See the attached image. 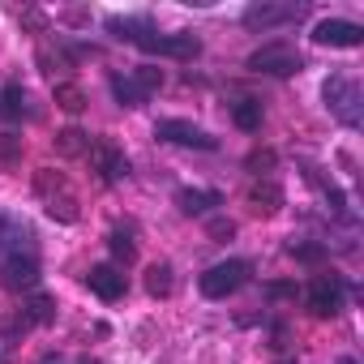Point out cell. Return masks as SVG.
<instances>
[{
  "instance_id": "1",
  "label": "cell",
  "mask_w": 364,
  "mask_h": 364,
  "mask_svg": "<svg viewBox=\"0 0 364 364\" xmlns=\"http://www.w3.org/2000/svg\"><path fill=\"white\" fill-rule=\"evenodd\" d=\"M321 99H326V107H330L347 129H360V120H364V112H360V86H355L347 73L326 77V82H321Z\"/></svg>"
},
{
  "instance_id": "6",
  "label": "cell",
  "mask_w": 364,
  "mask_h": 364,
  "mask_svg": "<svg viewBox=\"0 0 364 364\" xmlns=\"http://www.w3.org/2000/svg\"><path fill=\"white\" fill-rule=\"evenodd\" d=\"M313 43H321V48H360L364 43V26L343 22V18H326V22L313 26Z\"/></svg>"
},
{
  "instance_id": "23",
  "label": "cell",
  "mask_w": 364,
  "mask_h": 364,
  "mask_svg": "<svg viewBox=\"0 0 364 364\" xmlns=\"http://www.w3.org/2000/svg\"><path fill=\"white\" fill-rule=\"evenodd\" d=\"M133 86H137L141 95H154V90L163 86V69H154V65H141V69H133Z\"/></svg>"
},
{
  "instance_id": "7",
  "label": "cell",
  "mask_w": 364,
  "mask_h": 364,
  "mask_svg": "<svg viewBox=\"0 0 364 364\" xmlns=\"http://www.w3.org/2000/svg\"><path fill=\"white\" fill-rule=\"evenodd\" d=\"M0 279H5L9 291L35 287L39 283V257L35 253H9V257H0Z\"/></svg>"
},
{
  "instance_id": "24",
  "label": "cell",
  "mask_w": 364,
  "mask_h": 364,
  "mask_svg": "<svg viewBox=\"0 0 364 364\" xmlns=\"http://www.w3.org/2000/svg\"><path fill=\"white\" fill-rule=\"evenodd\" d=\"M48 215H52L56 223H77V202H73L69 193H60V198L48 202Z\"/></svg>"
},
{
  "instance_id": "27",
  "label": "cell",
  "mask_w": 364,
  "mask_h": 364,
  "mask_svg": "<svg viewBox=\"0 0 364 364\" xmlns=\"http://www.w3.org/2000/svg\"><path fill=\"white\" fill-rule=\"evenodd\" d=\"M274 163H279L274 150H253V154H249V171H257V176H262V171H274Z\"/></svg>"
},
{
  "instance_id": "14",
  "label": "cell",
  "mask_w": 364,
  "mask_h": 364,
  "mask_svg": "<svg viewBox=\"0 0 364 364\" xmlns=\"http://www.w3.org/2000/svg\"><path fill=\"white\" fill-rule=\"evenodd\" d=\"M249 202H253V210H257V215H274V210L283 206V189L274 185V180H257L253 193H249Z\"/></svg>"
},
{
  "instance_id": "3",
  "label": "cell",
  "mask_w": 364,
  "mask_h": 364,
  "mask_svg": "<svg viewBox=\"0 0 364 364\" xmlns=\"http://www.w3.org/2000/svg\"><path fill=\"white\" fill-rule=\"evenodd\" d=\"M245 283H249V262H219V266H210L202 274V296L223 300V296L240 291Z\"/></svg>"
},
{
  "instance_id": "9",
  "label": "cell",
  "mask_w": 364,
  "mask_h": 364,
  "mask_svg": "<svg viewBox=\"0 0 364 364\" xmlns=\"http://www.w3.org/2000/svg\"><path fill=\"white\" fill-rule=\"evenodd\" d=\"M309 309H313L317 317H334V313L343 309V283H338L334 274H317V279L309 283Z\"/></svg>"
},
{
  "instance_id": "33",
  "label": "cell",
  "mask_w": 364,
  "mask_h": 364,
  "mask_svg": "<svg viewBox=\"0 0 364 364\" xmlns=\"http://www.w3.org/2000/svg\"><path fill=\"white\" fill-rule=\"evenodd\" d=\"M77 364H99V360H77Z\"/></svg>"
},
{
  "instance_id": "20",
  "label": "cell",
  "mask_w": 364,
  "mask_h": 364,
  "mask_svg": "<svg viewBox=\"0 0 364 364\" xmlns=\"http://www.w3.org/2000/svg\"><path fill=\"white\" fill-rule=\"evenodd\" d=\"M35 189L52 202V198H60V193H65V176H60V171H52V167H39V171H35Z\"/></svg>"
},
{
  "instance_id": "31",
  "label": "cell",
  "mask_w": 364,
  "mask_h": 364,
  "mask_svg": "<svg viewBox=\"0 0 364 364\" xmlns=\"http://www.w3.org/2000/svg\"><path fill=\"white\" fill-rule=\"evenodd\" d=\"M0 154H5V159H18V137H14V133L0 137Z\"/></svg>"
},
{
  "instance_id": "12",
  "label": "cell",
  "mask_w": 364,
  "mask_h": 364,
  "mask_svg": "<svg viewBox=\"0 0 364 364\" xmlns=\"http://www.w3.org/2000/svg\"><path fill=\"white\" fill-rule=\"evenodd\" d=\"M107 31H112L116 39H124V43H141V39L154 35V26H150L146 18H107Z\"/></svg>"
},
{
  "instance_id": "10",
  "label": "cell",
  "mask_w": 364,
  "mask_h": 364,
  "mask_svg": "<svg viewBox=\"0 0 364 364\" xmlns=\"http://www.w3.org/2000/svg\"><path fill=\"white\" fill-rule=\"evenodd\" d=\"M90 167L107 180V185L129 176V159H124V150H116L112 141H95V146H90Z\"/></svg>"
},
{
  "instance_id": "18",
  "label": "cell",
  "mask_w": 364,
  "mask_h": 364,
  "mask_svg": "<svg viewBox=\"0 0 364 364\" xmlns=\"http://www.w3.org/2000/svg\"><path fill=\"white\" fill-rule=\"evenodd\" d=\"M56 107H60V112H69V116L86 112V90H82V86H73V82H60V86H56Z\"/></svg>"
},
{
  "instance_id": "15",
  "label": "cell",
  "mask_w": 364,
  "mask_h": 364,
  "mask_svg": "<svg viewBox=\"0 0 364 364\" xmlns=\"http://www.w3.org/2000/svg\"><path fill=\"white\" fill-rule=\"evenodd\" d=\"M22 317H26L31 326H48V321H56V300H52V296H43V291H35V296L26 300Z\"/></svg>"
},
{
  "instance_id": "16",
  "label": "cell",
  "mask_w": 364,
  "mask_h": 364,
  "mask_svg": "<svg viewBox=\"0 0 364 364\" xmlns=\"http://www.w3.org/2000/svg\"><path fill=\"white\" fill-rule=\"evenodd\" d=\"M86 150H90V133H82V129H60L56 133V154L73 159V154H86Z\"/></svg>"
},
{
  "instance_id": "29",
  "label": "cell",
  "mask_w": 364,
  "mask_h": 364,
  "mask_svg": "<svg viewBox=\"0 0 364 364\" xmlns=\"http://www.w3.org/2000/svg\"><path fill=\"white\" fill-rule=\"evenodd\" d=\"M266 296H270V300H296V283H270Z\"/></svg>"
},
{
  "instance_id": "13",
  "label": "cell",
  "mask_w": 364,
  "mask_h": 364,
  "mask_svg": "<svg viewBox=\"0 0 364 364\" xmlns=\"http://www.w3.org/2000/svg\"><path fill=\"white\" fill-rule=\"evenodd\" d=\"M176 206L185 210V215H206L210 206H223V198L210 193V189H180L176 193Z\"/></svg>"
},
{
  "instance_id": "2",
  "label": "cell",
  "mask_w": 364,
  "mask_h": 364,
  "mask_svg": "<svg viewBox=\"0 0 364 364\" xmlns=\"http://www.w3.org/2000/svg\"><path fill=\"white\" fill-rule=\"evenodd\" d=\"M249 69H253V73H270V77H291V73L304 69V60H300V52L287 48V43H266V48H257V52L249 56Z\"/></svg>"
},
{
  "instance_id": "17",
  "label": "cell",
  "mask_w": 364,
  "mask_h": 364,
  "mask_svg": "<svg viewBox=\"0 0 364 364\" xmlns=\"http://www.w3.org/2000/svg\"><path fill=\"white\" fill-rule=\"evenodd\" d=\"M171 287H176V279H171V266H167V262H154V266L146 270V291L163 300V296H171Z\"/></svg>"
},
{
  "instance_id": "26",
  "label": "cell",
  "mask_w": 364,
  "mask_h": 364,
  "mask_svg": "<svg viewBox=\"0 0 364 364\" xmlns=\"http://www.w3.org/2000/svg\"><path fill=\"white\" fill-rule=\"evenodd\" d=\"M291 257H296V262H309V266H317V262H326V245H313V240H304V245H291Z\"/></svg>"
},
{
  "instance_id": "21",
  "label": "cell",
  "mask_w": 364,
  "mask_h": 364,
  "mask_svg": "<svg viewBox=\"0 0 364 364\" xmlns=\"http://www.w3.org/2000/svg\"><path fill=\"white\" fill-rule=\"evenodd\" d=\"M112 95H116L120 107H141L146 103V95L133 86V77H112Z\"/></svg>"
},
{
  "instance_id": "5",
  "label": "cell",
  "mask_w": 364,
  "mask_h": 364,
  "mask_svg": "<svg viewBox=\"0 0 364 364\" xmlns=\"http://www.w3.org/2000/svg\"><path fill=\"white\" fill-rule=\"evenodd\" d=\"M141 52H150V56H176V60H193L198 52H202V39H193V35H150V39H141L137 43Z\"/></svg>"
},
{
  "instance_id": "32",
  "label": "cell",
  "mask_w": 364,
  "mask_h": 364,
  "mask_svg": "<svg viewBox=\"0 0 364 364\" xmlns=\"http://www.w3.org/2000/svg\"><path fill=\"white\" fill-rule=\"evenodd\" d=\"M35 364H69V360H60V355H43V360H35Z\"/></svg>"
},
{
  "instance_id": "19",
  "label": "cell",
  "mask_w": 364,
  "mask_h": 364,
  "mask_svg": "<svg viewBox=\"0 0 364 364\" xmlns=\"http://www.w3.org/2000/svg\"><path fill=\"white\" fill-rule=\"evenodd\" d=\"M232 120L245 129V133H253V129H262V103L257 99H240L236 107H232Z\"/></svg>"
},
{
  "instance_id": "4",
  "label": "cell",
  "mask_w": 364,
  "mask_h": 364,
  "mask_svg": "<svg viewBox=\"0 0 364 364\" xmlns=\"http://www.w3.org/2000/svg\"><path fill=\"white\" fill-rule=\"evenodd\" d=\"M154 137L159 141H171V146H193V150H215L219 137H210L206 129L189 124V120H159L154 124Z\"/></svg>"
},
{
  "instance_id": "30",
  "label": "cell",
  "mask_w": 364,
  "mask_h": 364,
  "mask_svg": "<svg viewBox=\"0 0 364 364\" xmlns=\"http://www.w3.org/2000/svg\"><path fill=\"white\" fill-rule=\"evenodd\" d=\"M22 26H31V31H48V18H43L39 9H22Z\"/></svg>"
},
{
  "instance_id": "22",
  "label": "cell",
  "mask_w": 364,
  "mask_h": 364,
  "mask_svg": "<svg viewBox=\"0 0 364 364\" xmlns=\"http://www.w3.org/2000/svg\"><path fill=\"white\" fill-rule=\"evenodd\" d=\"M22 112H26V90L14 82V86L0 90V116H9V120H14V116H22Z\"/></svg>"
},
{
  "instance_id": "8",
  "label": "cell",
  "mask_w": 364,
  "mask_h": 364,
  "mask_svg": "<svg viewBox=\"0 0 364 364\" xmlns=\"http://www.w3.org/2000/svg\"><path fill=\"white\" fill-rule=\"evenodd\" d=\"M296 18H304L300 5H249L245 9V26L249 31H274V26H287Z\"/></svg>"
},
{
  "instance_id": "28",
  "label": "cell",
  "mask_w": 364,
  "mask_h": 364,
  "mask_svg": "<svg viewBox=\"0 0 364 364\" xmlns=\"http://www.w3.org/2000/svg\"><path fill=\"white\" fill-rule=\"evenodd\" d=\"M206 232H210V240H232V236H236V223H232V219H210Z\"/></svg>"
},
{
  "instance_id": "11",
  "label": "cell",
  "mask_w": 364,
  "mask_h": 364,
  "mask_svg": "<svg viewBox=\"0 0 364 364\" xmlns=\"http://www.w3.org/2000/svg\"><path fill=\"white\" fill-rule=\"evenodd\" d=\"M86 283H90V291H95L99 300H120V296H124V274H120L116 266H95V270L86 274Z\"/></svg>"
},
{
  "instance_id": "25",
  "label": "cell",
  "mask_w": 364,
  "mask_h": 364,
  "mask_svg": "<svg viewBox=\"0 0 364 364\" xmlns=\"http://www.w3.org/2000/svg\"><path fill=\"white\" fill-rule=\"evenodd\" d=\"M112 253H116V257L129 266V262L137 257V245H133V236H129V232H112Z\"/></svg>"
}]
</instances>
